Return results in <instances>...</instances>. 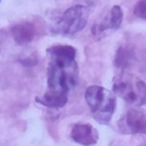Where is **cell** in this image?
Listing matches in <instances>:
<instances>
[{"instance_id":"obj_1","label":"cell","mask_w":146,"mask_h":146,"mask_svg":"<svg viewBox=\"0 0 146 146\" xmlns=\"http://www.w3.org/2000/svg\"><path fill=\"white\" fill-rule=\"evenodd\" d=\"M47 91L36 100L47 107H63L68 92L79 81V67L75 60L76 50L68 44H56L48 50Z\"/></svg>"},{"instance_id":"obj_2","label":"cell","mask_w":146,"mask_h":146,"mask_svg":"<svg viewBox=\"0 0 146 146\" xmlns=\"http://www.w3.org/2000/svg\"><path fill=\"white\" fill-rule=\"evenodd\" d=\"M84 98L94 119L102 124L108 123L116 104L114 92L100 86H91L87 88Z\"/></svg>"},{"instance_id":"obj_3","label":"cell","mask_w":146,"mask_h":146,"mask_svg":"<svg viewBox=\"0 0 146 146\" xmlns=\"http://www.w3.org/2000/svg\"><path fill=\"white\" fill-rule=\"evenodd\" d=\"M113 91L116 96L137 107L146 104V84L130 73H122L115 78Z\"/></svg>"},{"instance_id":"obj_4","label":"cell","mask_w":146,"mask_h":146,"mask_svg":"<svg viewBox=\"0 0 146 146\" xmlns=\"http://www.w3.org/2000/svg\"><path fill=\"white\" fill-rule=\"evenodd\" d=\"M89 17V9L83 5H74L67 8L56 21L52 30L55 33L71 35L82 30Z\"/></svg>"},{"instance_id":"obj_5","label":"cell","mask_w":146,"mask_h":146,"mask_svg":"<svg viewBox=\"0 0 146 146\" xmlns=\"http://www.w3.org/2000/svg\"><path fill=\"white\" fill-rule=\"evenodd\" d=\"M120 128L125 133L146 132V111L141 108H130L120 122Z\"/></svg>"},{"instance_id":"obj_6","label":"cell","mask_w":146,"mask_h":146,"mask_svg":"<svg viewBox=\"0 0 146 146\" xmlns=\"http://www.w3.org/2000/svg\"><path fill=\"white\" fill-rule=\"evenodd\" d=\"M123 21V11L121 9L120 6H113L108 16L100 23L95 24L91 27V32L94 34V36L99 40L102 38H104V35L108 32V31H114L116 30L121 23Z\"/></svg>"},{"instance_id":"obj_7","label":"cell","mask_w":146,"mask_h":146,"mask_svg":"<svg viewBox=\"0 0 146 146\" xmlns=\"http://www.w3.org/2000/svg\"><path fill=\"white\" fill-rule=\"evenodd\" d=\"M71 138L82 146H91L98 141L99 135L98 131L91 124L76 123L72 127Z\"/></svg>"},{"instance_id":"obj_8","label":"cell","mask_w":146,"mask_h":146,"mask_svg":"<svg viewBox=\"0 0 146 146\" xmlns=\"http://www.w3.org/2000/svg\"><path fill=\"white\" fill-rule=\"evenodd\" d=\"M11 32L15 41L18 44H25L32 41V39L35 35V29L31 23H22V24L15 25L11 29Z\"/></svg>"},{"instance_id":"obj_9","label":"cell","mask_w":146,"mask_h":146,"mask_svg":"<svg viewBox=\"0 0 146 146\" xmlns=\"http://www.w3.org/2000/svg\"><path fill=\"white\" fill-rule=\"evenodd\" d=\"M135 59L133 51L128 47H120L115 56V65L120 68H127Z\"/></svg>"},{"instance_id":"obj_10","label":"cell","mask_w":146,"mask_h":146,"mask_svg":"<svg viewBox=\"0 0 146 146\" xmlns=\"http://www.w3.org/2000/svg\"><path fill=\"white\" fill-rule=\"evenodd\" d=\"M133 14L143 19H146V1H139L133 8Z\"/></svg>"}]
</instances>
